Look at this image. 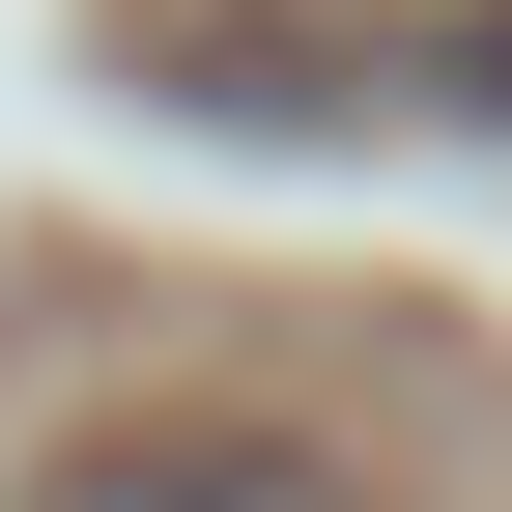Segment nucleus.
Here are the masks:
<instances>
[{
	"label": "nucleus",
	"instance_id": "nucleus-1",
	"mask_svg": "<svg viewBox=\"0 0 512 512\" xmlns=\"http://www.w3.org/2000/svg\"><path fill=\"white\" fill-rule=\"evenodd\" d=\"M171 114L256 143H512V0H342V29H171Z\"/></svg>",
	"mask_w": 512,
	"mask_h": 512
},
{
	"label": "nucleus",
	"instance_id": "nucleus-2",
	"mask_svg": "<svg viewBox=\"0 0 512 512\" xmlns=\"http://www.w3.org/2000/svg\"><path fill=\"white\" fill-rule=\"evenodd\" d=\"M0 512H370L313 427H256V399H143V427H57Z\"/></svg>",
	"mask_w": 512,
	"mask_h": 512
}]
</instances>
